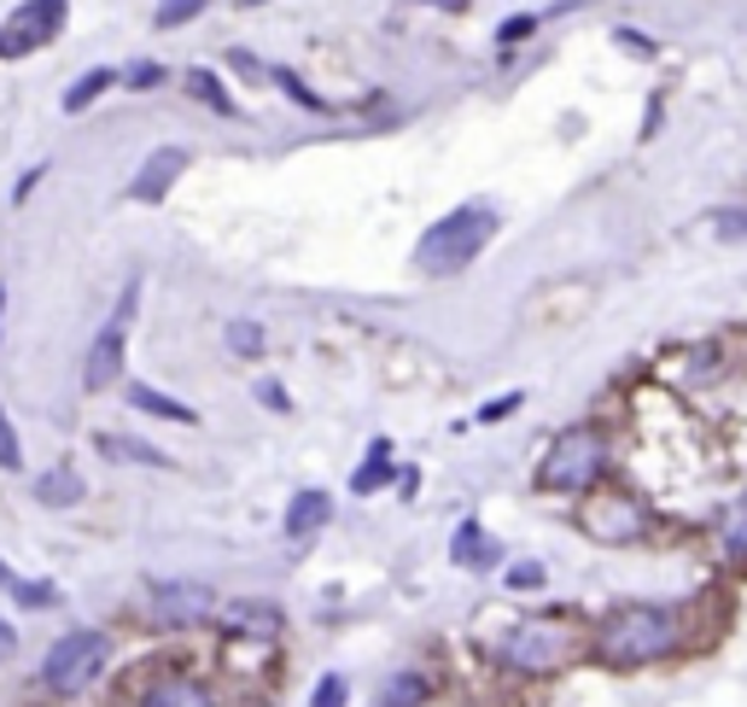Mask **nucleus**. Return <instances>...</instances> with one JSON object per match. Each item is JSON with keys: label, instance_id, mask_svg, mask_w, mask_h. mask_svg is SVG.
<instances>
[{"label": "nucleus", "instance_id": "obj_7", "mask_svg": "<svg viewBox=\"0 0 747 707\" xmlns=\"http://www.w3.org/2000/svg\"><path fill=\"white\" fill-rule=\"evenodd\" d=\"M135 299H140V281L123 287V299H117V316L94 334L88 345V357H82V386L88 392H106L123 381V357H129V316H135Z\"/></svg>", "mask_w": 747, "mask_h": 707}, {"label": "nucleus", "instance_id": "obj_10", "mask_svg": "<svg viewBox=\"0 0 747 707\" xmlns=\"http://www.w3.org/2000/svg\"><path fill=\"white\" fill-rule=\"evenodd\" d=\"M211 614H217V596H211V585H199V579H164V585H152V620L158 626H204Z\"/></svg>", "mask_w": 747, "mask_h": 707}, {"label": "nucleus", "instance_id": "obj_14", "mask_svg": "<svg viewBox=\"0 0 747 707\" xmlns=\"http://www.w3.org/2000/svg\"><path fill=\"white\" fill-rule=\"evenodd\" d=\"M427 701H432V673L427 667H398L380 684V696H374V707H427Z\"/></svg>", "mask_w": 747, "mask_h": 707}, {"label": "nucleus", "instance_id": "obj_17", "mask_svg": "<svg viewBox=\"0 0 747 707\" xmlns=\"http://www.w3.org/2000/svg\"><path fill=\"white\" fill-rule=\"evenodd\" d=\"M222 626L228 632H252V637H275L286 626L281 609H269V602H228L222 609Z\"/></svg>", "mask_w": 747, "mask_h": 707}, {"label": "nucleus", "instance_id": "obj_30", "mask_svg": "<svg viewBox=\"0 0 747 707\" xmlns=\"http://www.w3.org/2000/svg\"><path fill=\"white\" fill-rule=\"evenodd\" d=\"M532 30H537V12H514V18H508V24H503V30H496V41H503V48H514V41H526Z\"/></svg>", "mask_w": 747, "mask_h": 707}, {"label": "nucleus", "instance_id": "obj_29", "mask_svg": "<svg viewBox=\"0 0 747 707\" xmlns=\"http://www.w3.org/2000/svg\"><path fill=\"white\" fill-rule=\"evenodd\" d=\"M199 12H204V0H158V30H176Z\"/></svg>", "mask_w": 747, "mask_h": 707}, {"label": "nucleus", "instance_id": "obj_35", "mask_svg": "<svg viewBox=\"0 0 747 707\" xmlns=\"http://www.w3.org/2000/svg\"><path fill=\"white\" fill-rule=\"evenodd\" d=\"M427 7H439V12H467V0H427Z\"/></svg>", "mask_w": 747, "mask_h": 707}, {"label": "nucleus", "instance_id": "obj_15", "mask_svg": "<svg viewBox=\"0 0 747 707\" xmlns=\"http://www.w3.org/2000/svg\"><path fill=\"white\" fill-rule=\"evenodd\" d=\"M123 398H129V409L135 415H152V422H181V427H193L199 422V409L193 404H181V398H170V392H158V386H129L123 392Z\"/></svg>", "mask_w": 747, "mask_h": 707}, {"label": "nucleus", "instance_id": "obj_3", "mask_svg": "<svg viewBox=\"0 0 747 707\" xmlns=\"http://www.w3.org/2000/svg\"><path fill=\"white\" fill-rule=\"evenodd\" d=\"M496 235V211L491 205H455V211H444L439 222L421 235V246H414V263L427 269V275H455V269H467L473 258L491 246Z\"/></svg>", "mask_w": 747, "mask_h": 707}, {"label": "nucleus", "instance_id": "obj_9", "mask_svg": "<svg viewBox=\"0 0 747 707\" xmlns=\"http://www.w3.org/2000/svg\"><path fill=\"white\" fill-rule=\"evenodd\" d=\"M65 0H24L7 24H0V59H18V53H35L65 30Z\"/></svg>", "mask_w": 747, "mask_h": 707}, {"label": "nucleus", "instance_id": "obj_5", "mask_svg": "<svg viewBox=\"0 0 747 707\" xmlns=\"http://www.w3.org/2000/svg\"><path fill=\"white\" fill-rule=\"evenodd\" d=\"M106 661H112V637L94 632V626H76L41 655V690L59 696V701L88 696L99 684V673H106Z\"/></svg>", "mask_w": 747, "mask_h": 707}, {"label": "nucleus", "instance_id": "obj_22", "mask_svg": "<svg viewBox=\"0 0 747 707\" xmlns=\"http://www.w3.org/2000/svg\"><path fill=\"white\" fill-rule=\"evenodd\" d=\"M112 82H117V71H106V65H99V71H88V76H76L71 89H65V112H82V106H94V100L106 94Z\"/></svg>", "mask_w": 747, "mask_h": 707}, {"label": "nucleus", "instance_id": "obj_37", "mask_svg": "<svg viewBox=\"0 0 747 707\" xmlns=\"http://www.w3.org/2000/svg\"><path fill=\"white\" fill-rule=\"evenodd\" d=\"M0 316H7V287H0Z\"/></svg>", "mask_w": 747, "mask_h": 707}, {"label": "nucleus", "instance_id": "obj_1", "mask_svg": "<svg viewBox=\"0 0 747 707\" xmlns=\"http://www.w3.org/2000/svg\"><path fill=\"white\" fill-rule=\"evenodd\" d=\"M683 649V609L677 602H619L596 620L590 655L601 667H654Z\"/></svg>", "mask_w": 747, "mask_h": 707}, {"label": "nucleus", "instance_id": "obj_25", "mask_svg": "<svg viewBox=\"0 0 747 707\" xmlns=\"http://www.w3.org/2000/svg\"><path fill=\"white\" fill-rule=\"evenodd\" d=\"M24 468V445H18V427H12V415L0 409V474H18Z\"/></svg>", "mask_w": 747, "mask_h": 707}, {"label": "nucleus", "instance_id": "obj_21", "mask_svg": "<svg viewBox=\"0 0 747 707\" xmlns=\"http://www.w3.org/2000/svg\"><path fill=\"white\" fill-rule=\"evenodd\" d=\"M187 94H193V100H204V106H211L217 117H234V94H228L211 71H187Z\"/></svg>", "mask_w": 747, "mask_h": 707}, {"label": "nucleus", "instance_id": "obj_13", "mask_svg": "<svg viewBox=\"0 0 747 707\" xmlns=\"http://www.w3.org/2000/svg\"><path fill=\"white\" fill-rule=\"evenodd\" d=\"M450 561L455 568H473V573H485V568H496L503 561V544L480 527V521H462L455 527V538H450Z\"/></svg>", "mask_w": 747, "mask_h": 707}, {"label": "nucleus", "instance_id": "obj_4", "mask_svg": "<svg viewBox=\"0 0 747 707\" xmlns=\"http://www.w3.org/2000/svg\"><path fill=\"white\" fill-rule=\"evenodd\" d=\"M608 474V433L601 427H567L555 433L544 462H537V491L572 497V491H596Z\"/></svg>", "mask_w": 747, "mask_h": 707}, {"label": "nucleus", "instance_id": "obj_33", "mask_svg": "<svg viewBox=\"0 0 747 707\" xmlns=\"http://www.w3.org/2000/svg\"><path fill=\"white\" fill-rule=\"evenodd\" d=\"M281 89H286V94H293V100H304V106H309V112H322V100H316V94H309V89H304V82H298V76H286V71H281Z\"/></svg>", "mask_w": 747, "mask_h": 707}, {"label": "nucleus", "instance_id": "obj_23", "mask_svg": "<svg viewBox=\"0 0 747 707\" xmlns=\"http://www.w3.org/2000/svg\"><path fill=\"white\" fill-rule=\"evenodd\" d=\"M350 701V678L345 673H322L316 690H309V707H345Z\"/></svg>", "mask_w": 747, "mask_h": 707}, {"label": "nucleus", "instance_id": "obj_26", "mask_svg": "<svg viewBox=\"0 0 747 707\" xmlns=\"http://www.w3.org/2000/svg\"><path fill=\"white\" fill-rule=\"evenodd\" d=\"M12 602H18V609H53L59 591L48 585V579H35V585H30V579H18V585H12Z\"/></svg>", "mask_w": 747, "mask_h": 707}, {"label": "nucleus", "instance_id": "obj_36", "mask_svg": "<svg viewBox=\"0 0 747 707\" xmlns=\"http://www.w3.org/2000/svg\"><path fill=\"white\" fill-rule=\"evenodd\" d=\"M12 585H18V573L7 568V561H0V591H12Z\"/></svg>", "mask_w": 747, "mask_h": 707}, {"label": "nucleus", "instance_id": "obj_11", "mask_svg": "<svg viewBox=\"0 0 747 707\" xmlns=\"http://www.w3.org/2000/svg\"><path fill=\"white\" fill-rule=\"evenodd\" d=\"M187 158H193L187 147H158V153H152V158L135 170L129 194H135L140 205H164V194H170V187H176V176L187 170Z\"/></svg>", "mask_w": 747, "mask_h": 707}, {"label": "nucleus", "instance_id": "obj_19", "mask_svg": "<svg viewBox=\"0 0 747 707\" xmlns=\"http://www.w3.org/2000/svg\"><path fill=\"white\" fill-rule=\"evenodd\" d=\"M99 450H106L112 462H140V468H176V456H164L158 445L123 439V433H99Z\"/></svg>", "mask_w": 747, "mask_h": 707}, {"label": "nucleus", "instance_id": "obj_32", "mask_svg": "<svg viewBox=\"0 0 747 707\" xmlns=\"http://www.w3.org/2000/svg\"><path fill=\"white\" fill-rule=\"evenodd\" d=\"M123 82H129V89H158L164 71L158 65H135V71H123Z\"/></svg>", "mask_w": 747, "mask_h": 707}, {"label": "nucleus", "instance_id": "obj_16", "mask_svg": "<svg viewBox=\"0 0 747 707\" xmlns=\"http://www.w3.org/2000/svg\"><path fill=\"white\" fill-rule=\"evenodd\" d=\"M391 480H403V468L391 462V439H374V450L362 456V468L350 474V491H357V497H374V491H386Z\"/></svg>", "mask_w": 747, "mask_h": 707}, {"label": "nucleus", "instance_id": "obj_6", "mask_svg": "<svg viewBox=\"0 0 747 707\" xmlns=\"http://www.w3.org/2000/svg\"><path fill=\"white\" fill-rule=\"evenodd\" d=\"M123 707H222V696L193 667L164 661V667H147L123 684Z\"/></svg>", "mask_w": 747, "mask_h": 707}, {"label": "nucleus", "instance_id": "obj_24", "mask_svg": "<svg viewBox=\"0 0 747 707\" xmlns=\"http://www.w3.org/2000/svg\"><path fill=\"white\" fill-rule=\"evenodd\" d=\"M228 351H234V357H263V327L257 322H228Z\"/></svg>", "mask_w": 747, "mask_h": 707}, {"label": "nucleus", "instance_id": "obj_8", "mask_svg": "<svg viewBox=\"0 0 747 707\" xmlns=\"http://www.w3.org/2000/svg\"><path fill=\"white\" fill-rule=\"evenodd\" d=\"M578 527H585L596 544H631V538L649 532V509H642L631 491H596L590 503L578 509Z\"/></svg>", "mask_w": 747, "mask_h": 707}, {"label": "nucleus", "instance_id": "obj_18", "mask_svg": "<svg viewBox=\"0 0 747 707\" xmlns=\"http://www.w3.org/2000/svg\"><path fill=\"white\" fill-rule=\"evenodd\" d=\"M82 497H88V486H82V474L65 468V462L48 468V474L35 480V503H48V509H76Z\"/></svg>", "mask_w": 747, "mask_h": 707}, {"label": "nucleus", "instance_id": "obj_27", "mask_svg": "<svg viewBox=\"0 0 747 707\" xmlns=\"http://www.w3.org/2000/svg\"><path fill=\"white\" fill-rule=\"evenodd\" d=\"M526 404V392H503V398H491V404H480V415H473V422L480 427H496V422H508L514 409Z\"/></svg>", "mask_w": 747, "mask_h": 707}, {"label": "nucleus", "instance_id": "obj_34", "mask_svg": "<svg viewBox=\"0 0 747 707\" xmlns=\"http://www.w3.org/2000/svg\"><path fill=\"white\" fill-rule=\"evenodd\" d=\"M12 655H18V632L7 626V620H0V667H7Z\"/></svg>", "mask_w": 747, "mask_h": 707}, {"label": "nucleus", "instance_id": "obj_31", "mask_svg": "<svg viewBox=\"0 0 747 707\" xmlns=\"http://www.w3.org/2000/svg\"><path fill=\"white\" fill-rule=\"evenodd\" d=\"M257 404H263V409H293V398H286L281 381H257Z\"/></svg>", "mask_w": 747, "mask_h": 707}, {"label": "nucleus", "instance_id": "obj_28", "mask_svg": "<svg viewBox=\"0 0 747 707\" xmlns=\"http://www.w3.org/2000/svg\"><path fill=\"white\" fill-rule=\"evenodd\" d=\"M544 579H549L544 561H514V568H508V591H544Z\"/></svg>", "mask_w": 747, "mask_h": 707}, {"label": "nucleus", "instance_id": "obj_2", "mask_svg": "<svg viewBox=\"0 0 747 707\" xmlns=\"http://www.w3.org/2000/svg\"><path fill=\"white\" fill-rule=\"evenodd\" d=\"M578 655H585V632H578L572 620H560V614L514 620V626L496 637V649H491V661L503 673H514V678H549L560 667H572Z\"/></svg>", "mask_w": 747, "mask_h": 707}, {"label": "nucleus", "instance_id": "obj_20", "mask_svg": "<svg viewBox=\"0 0 747 707\" xmlns=\"http://www.w3.org/2000/svg\"><path fill=\"white\" fill-rule=\"evenodd\" d=\"M718 550L730 561H747V497H736V503L718 514Z\"/></svg>", "mask_w": 747, "mask_h": 707}, {"label": "nucleus", "instance_id": "obj_12", "mask_svg": "<svg viewBox=\"0 0 747 707\" xmlns=\"http://www.w3.org/2000/svg\"><path fill=\"white\" fill-rule=\"evenodd\" d=\"M327 521H334V497H327L322 486H304L286 497V514H281V532L293 538V544H304L309 532H322Z\"/></svg>", "mask_w": 747, "mask_h": 707}]
</instances>
